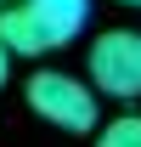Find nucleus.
Returning a JSON list of instances; mask_svg holds the SVG:
<instances>
[{"label": "nucleus", "instance_id": "1", "mask_svg": "<svg viewBox=\"0 0 141 147\" xmlns=\"http://www.w3.org/2000/svg\"><path fill=\"white\" fill-rule=\"evenodd\" d=\"M28 108H34V119L68 130V136H96L102 130V91L68 68H34L28 74Z\"/></svg>", "mask_w": 141, "mask_h": 147}, {"label": "nucleus", "instance_id": "2", "mask_svg": "<svg viewBox=\"0 0 141 147\" xmlns=\"http://www.w3.org/2000/svg\"><path fill=\"white\" fill-rule=\"evenodd\" d=\"M90 85L113 102H136L141 96V28H102L85 51Z\"/></svg>", "mask_w": 141, "mask_h": 147}, {"label": "nucleus", "instance_id": "3", "mask_svg": "<svg viewBox=\"0 0 141 147\" xmlns=\"http://www.w3.org/2000/svg\"><path fill=\"white\" fill-rule=\"evenodd\" d=\"M0 40H6V51H11V57H45V51H56L51 34H45V23L34 17L28 0L0 6Z\"/></svg>", "mask_w": 141, "mask_h": 147}, {"label": "nucleus", "instance_id": "4", "mask_svg": "<svg viewBox=\"0 0 141 147\" xmlns=\"http://www.w3.org/2000/svg\"><path fill=\"white\" fill-rule=\"evenodd\" d=\"M28 6H34V17L45 23L51 45H68V40L90 23V0H28Z\"/></svg>", "mask_w": 141, "mask_h": 147}, {"label": "nucleus", "instance_id": "5", "mask_svg": "<svg viewBox=\"0 0 141 147\" xmlns=\"http://www.w3.org/2000/svg\"><path fill=\"white\" fill-rule=\"evenodd\" d=\"M96 147H141V113H119L96 130Z\"/></svg>", "mask_w": 141, "mask_h": 147}, {"label": "nucleus", "instance_id": "6", "mask_svg": "<svg viewBox=\"0 0 141 147\" xmlns=\"http://www.w3.org/2000/svg\"><path fill=\"white\" fill-rule=\"evenodd\" d=\"M11 79V51H6V40H0V85Z\"/></svg>", "mask_w": 141, "mask_h": 147}, {"label": "nucleus", "instance_id": "7", "mask_svg": "<svg viewBox=\"0 0 141 147\" xmlns=\"http://www.w3.org/2000/svg\"><path fill=\"white\" fill-rule=\"evenodd\" d=\"M119 6H136V11H141V0H119Z\"/></svg>", "mask_w": 141, "mask_h": 147}]
</instances>
